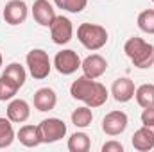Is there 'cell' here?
<instances>
[{
  "mask_svg": "<svg viewBox=\"0 0 154 152\" xmlns=\"http://www.w3.org/2000/svg\"><path fill=\"white\" fill-rule=\"evenodd\" d=\"M16 134L13 129V122L7 116H0V149H7L13 145Z\"/></svg>",
  "mask_w": 154,
  "mask_h": 152,
  "instance_id": "17",
  "label": "cell"
},
{
  "mask_svg": "<svg viewBox=\"0 0 154 152\" xmlns=\"http://www.w3.org/2000/svg\"><path fill=\"white\" fill-rule=\"evenodd\" d=\"M50 29V38L56 45H66L70 39L74 38V25L70 22V18L66 16H56Z\"/></svg>",
  "mask_w": 154,
  "mask_h": 152,
  "instance_id": "7",
  "label": "cell"
},
{
  "mask_svg": "<svg viewBox=\"0 0 154 152\" xmlns=\"http://www.w3.org/2000/svg\"><path fill=\"white\" fill-rule=\"evenodd\" d=\"M77 39L81 41V45L91 52L100 50L106 43H108V31L102 25L97 23H81L77 27Z\"/></svg>",
  "mask_w": 154,
  "mask_h": 152,
  "instance_id": "3",
  "label": "cell"
},
{
  "mask_svg": "<svg viewBox=\"0 0 154 152\" xmlns=\"http://www.w3.org/2000/svg\"><path fill=\"white\" fill-rule=\"evenodd\" d=\"M152 2H154V0H152Z\"/></svg>",
  "mask_w": 154,
  "mask_h": 152,
  "instance_id": "28",
  "label": "cell"
},
{
  "mask_svg": "<svg viewBox=\"0 0 154 152\" xmlns=\"http://www.w3.org/2000/svg\"><path fill=\"white\" fill-rule=\"evenodd\" d=\"M31 11H32V18L36 20V23H39L41 27H50L52 22H54V18L57 16L54 5L48 0H34Z\"/></svg>",
  "mask_w": 154,
  "mask_h": 152,
  "instance_id": "10",
  "label": "cell"
},
{
  "mask_svg": "<svg viewBox=\"0 0 154 152\" xmlns=\"http://www.w3.org/2000/svg\"><path fill=\"white\" fill-rule=\"evenodd\" d=\"M90 147H91V141L86 132H74L68 138V150L70 152H88Z\"/></svg>",
  "mask_w": 154,
  "mask_h": 152,
  "instance_id": "20",
  "label": "cell"
},
{
  "mask_svg": "<svg viewBox=\"0 0 154 152\" xmlns=\"http://www.w3.org/2000/svg\"><path fill=\"white\" fill-rule=\"evenodd\" d=\"M70 95L75 99V100H81L84 102L86 106L90 108H100L106 104L109 93L106 90V86L95 79H90L86 75L77 77L75 81L72 82L70 86Z\"/></svg>",
  "mask_w": 154,
  "mask_h": 152,
  "instance_id": "1",
  "label": "cell"
},
{
  "mask_svg": "<svg viewBox=\"0 0 154 152\" xmlns=\"http://www.w3.org/2000/svg\"><path fill=\"white\" fill-rule=\"evenodd\" d=\"M134 99L140 108H154V84H142L134 91Z\"/></svg>",
  "mask_w": 154,
  "mask_h": 152,
  "instance_id": "18",
  "label": "cell"
},
{
  "mask_svg": "<svg viewBox=\"0 0 154 152\" xmlns=\"http://www.w3.org/2000/svg\"><path fill=\"white\" fill-rule=\"evenodd\" d=\"M18 141L23 145V147H38L41 143V132H39V127L38 125H22L18 134H16Z\"/></svg>",
  "mask_w": 154,
  "mask_h": 152,
  "instance_id": "16",
  "label": "cell"
},
{
  "mask_svg": "<svg viewBox=\"0 0 154 152\" xmlns=\"http://www.w3.org/2000/svg\"><path fill=\"white\" fill-rule=\"evenodd\" d=\"M124 52L136 68H151L154 65V47L142 38H129L124 45Z\"/></svg>",
  "mask_w": 154,
  "mask_h": 152,
  "instance_id": "2",
  "label": "cell"
},
{
  "mask_svg": "<svg viewBox=\"0 0 154 152\" xmlns=\"http://www.w3.org/2000/svg\"><path fill=\"white\" fill-rule=\"evenodd\" d=\"M18 90H20L18 84H14L11 79H7L5 75H0V100L2 102L14 99V95L18 93Z\"/></svg>",
  "mask_w": 154,
  "mask_h": 152,
  "instance_id": "23",
  "label": "cell"
},
{
  "mask_svg": "<svg viewBox=\"0 0 154 152\" xmlns=\"http://www.w3.org/2000/svg\"><path fill=\"white\" fill-rule=\"evenodd\" d=\"M127 123H129L127 114L120 109H115V111H109L102 118V131L108 136H118L127 129Z\"/></svg>",
  "mask_w": 154,
  "mask_h": 152,
  "instance_id": "9",
  "label": "cell"
},
{
  "mask_svg": "<svg viewBox=\"0 0 154 152\" xmlns=\"http://www.w3.org/2000/svg\"><path fill=\"white\" fill-rule=\"evenodd\" d=\"M91 122H93V113H91V108L90 106H81V108H77L72 111V123L79 127V129H86V127H90L91 125Z\"/></svg>",
  "mask_w": 154,
  "mask_h": 152,
  "instance_id": "19",
  "label": "cell"
},
{
  "mask_svg": "<svg viewBox=\"0 0 154 152\" xmlns=\"http://www.w3.org/2000/svg\"><path fill=\"white\" fill-rule=\"evenodd\" d=\"M2 16L5 20V23H9V25H20L27 20L29 7L23 0H9L2 11Z\"/></svg>",
  "mask_w": 154,
  "mask_h": 152,
  "instance_id": "8",
  "label": "cell"
},
{
  "mask_svg": "<svg viewBox=\"0 0 154 152\" xmlns=\"http://www.w3.org/2000/svg\"><path fill=\"white\" fill-rule=\"evenodd\" d=\"M133 147L138 152H149L154 149V129L142 125L131 138Z\"/></svg>",
  "mask_w": 154,
  "mask_h": 152,
  "instance_id": "14",
  "label": "cell"
},
{
  "mask_svg": "<svg viewBox=\"0 0 154 152\" xmlns=\"http://www.w3.org/2000/svg\"><path fill=\"white\" fill-rule=\"evenodd\" d=\"M2 75H5L7 79H11L14 84H18L20 88L25 84V79H27V72H25V68L20 65V63H11V65H7L5 66V70H4V74Z\"/></svg>",
  "mask_w": 154,
  "mask_h": 152,
  "instance_id": "21",
  "label": "cell"
},
{
  "mask_svg": "<svg viewBox=\"0 0 154 152\" xmlns=\"http://www.w3.org/2000/svg\"><path fill=\"white\" fill-rule=\"evenodd\" d=\"M2 65H4V57H2V52H0V68H2Z\"/></svg>",
  "mask_w": 154,
  "mask_h": 152,
  "instance_id": "27",
  "label": "cell"
},
{
  "mask_svg": "<svg viewBox=\"0 0 154 152\" xmlns=\"http://www.w3.org/2000/svg\"><path fill=\"white\" fill-rule=\"evenodd\" d=\"M134 82L129 79V77H118L116 81H113V86H111V95L116 102L124 104V102H129L131 99H134Z\"/></svg>",
  "mask_w": 154,
  "mask_h": 152,
  "instance_id": "12",
  "label": "cell"
},
{
  "mask_svg": "<svg viewBox=\"0 0 154 152\" xmlns=\"http://www.w3.org/2000/svg\"><path fill=\"white\" fill-rule=\"evenodd\" d=\"M81 68H82V74L90 79H99L106 74L108 70V61L100 56V54H91L88 57L82 59L81 63Z\"/></svg>",
  "mask_w": 154,
  "mask_h": 152,
  "instance_id": "11",
  "label": "cell"
},
{
  "mask_svg": "<svg viewBox=\"0 0 154 152\" xmlns=\"http://www.w3.org/2000/svg\"><path fill=\"white\" fill-rule=\"evenodd\" d=\"M138 29L145 34H154V9H145L136 18Z\"/></svg>",
  "mask_w": 154,
  "mask_h": 152,
  "instance_id": "22",
  "label": "cell"
},
{
  "mask_svg": "<svg viewBox=\"0 0 154 152\" xmlns=\"http://www.w3.org/2000/svg\"><path fill=\"white\" fill-rule=\"evenodd\" d=\"M41 143H56L66 136V123L61 118H45L39 122Z\"/></svg>",
  "mask_w": 154,
  "mask_h": 152,
  "instance_id": "5",
  "label": "cell"
},
{
  "mask_svg": "<svg viewBox=\"0 0 154 152\" xmlns=\"http://www.w3.org/2000/svg\"><path fill=\"white\" fill-rule=\"evenodd\" d=\"M54 4L63 9V11H68V13H82L88 5V0H54Z\"/></svg>",
  "mask_w": 154,
  "mask_h": 152,
  "instance_id": "24",
  "label": "cell"
},
{
  "mask_svg": "<svg viewBox=\"0 0 154 152\" xmlns=\"http://www.w3.org/2000/svg\"><path fill=\"white\" fill-rule=\"evenodd\" d=\"M25 63H27L29 74L34 77L36 81L47 79L48 74H50V70H52V61H50L48 54H47L43 48H32V50L27 54Z\"/></svg>",
  "mask_w": 154,
  "mask_h": 152,
  "instance_id": "4",
  "label": "cell"
},
{
  "mask_svg": "<svg viewBox=\"0 0 154 152\" xmlns=\"http://www.w3.org/2000/svg\"><path fill=\"white\" fill-rule=\"evenodd\" d=\"M142 123L145 127L154 129V108H145L143 109V113H142Z\"/></svg>",
  "mask_w": 154,
  "mask_h": 152,
  "instance_id": "25",
  "label": "cell"
},
{
  "mask_svg": "<svg viewBox=\"0 0 154 152\" xmlns=\"http://www.w3.org/2000/svg\"><path fill=\"white\" fill-rule=\"evenodd\" d=\"M7 118L13 123H23L31 116V106L23 99H11L7 104Z\"/></svg>",
  "mask_w": 154,
  "mask_h": 152,
  "instance_id": "13",
  "label": "cell"
},
{
  "mask_svg": "<svg viewBox=\"0 0 154 152\" xmlns=\"http://www.w3.org/2000/svg\"><path fill=\"white\" fill-rule=\"evenodd\" d=\"M81 63L82 61H81L79 54H77L75 50H72V48H65V50L57 52L56 57H54V68L61 75H72V74H75L77 70L81 68Z\"/></svg>",
  "mask_w": 154,
  "mask_h": 152,
  "instance_id": "6",
  "label": "cell"
},
{
  "mask_svg": "<svg viewBox=\"0 0 154 152\" xmlns=\"http://www.w3.org/2000/svg\"><path fill=\"white\" fill-rule=\"evenodd\" d=\"M56 104H57V95L52 88H39L34 93V108L41 113L52 111Z\"/></svg>",
  "mask_w": 154,
  "mask_h": 152,
  "instance_id": "15",
  "label": "cell"
},
{
  "mask_svg": "<svg viewBox=\"0 0 154 152\" xmlns=\"http://www.w3.org/2000/svg\"><path fill=\"white\" fill-rule=\"evenodd\" d=\"M102 152H124V145L120 141L111 140V141H106L102 145Z\"/></svg>",
  "mask_w": 154,
  "mask_h": 152,
  "instance_id": "26",
  "label": "cell"
}]
</instances>
